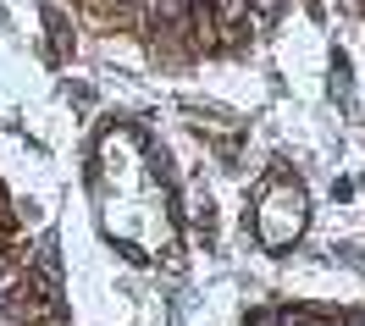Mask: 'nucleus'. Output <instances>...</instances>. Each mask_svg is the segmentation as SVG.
Returning a JSON list of instances; mask_svg holds the SVG:
<instances>
[{
  "label": "nucleus",
  "instance_id": "nucleus-1",
  "mask_svg": "<svg viewBox=\"0 0 365 326\" xmlns=\"http://www.w3.org/2000/svg\"><path fill=\"white\" fill-rule=\"evenodd\" d=\"M182 6H188V0H155L160 23H178V17H182Z\"/></svg>",
  "mask_w": 365,
  "mask_h": 326
},
{
  "label": "nucleus",
  "instance_id": "nucleus-2",
  "mask_svg": "<svg viewBox=\"0 0 365 326\" xmlns=\"http://www.w3.org/2000/svg\"><path fill=\"white\" fill-rule=\"evenodd\" d=\"M238 6H244V0H222V17H238Z\"/></svg>",
  "mask_w": 365,
  "mask_h": 326
},
{
  "label": "nucleus",
  "instance_id": "nucleus-3",
  "mask_svg": "<svg viewBox=\"0 0 365 326\" xmlns=\"http://www.w3.org/2000/svg\"><path fill=\"white\" fill-rule=\"evenodd\" d=\"M282 326H310V321H304V315H288V321H282Z\"/></svg>",
  "mask_w": 365,
  "mask_h": 326
},
{
  "label": "nucleus",
  "instance_id": "nucleus-4",
  "mask_svg": "<svg viewBox=\"0 0 365 326\" xmlns=\"http://www.w3.org/2000/svg\"><path fill=\"white\" fill-rule=\"evenodd\" d=\"M360 326H365V315H360Z\"/></svg>",
  "mask_w": 365,
  "mask_h": 326
}]
</instances>
